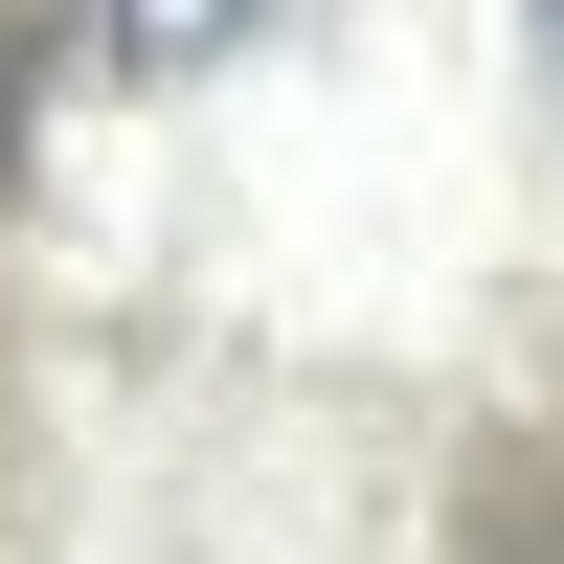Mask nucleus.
Listing matches in <instances>:
<instances>
[{"label":"nucleus","instance_id":"1","mask_svg":"<svg viewBox=\"0 0 564 564\" xmlns=\"http://www.w3.org/2000/svg\"><path fill=\"white\" fill-rule=\"evenodd\" d=\"M271 23H294V0H113V45H135L159 90H181V68H249Z\"/></svg>","mask_w":564,"mask_h":564},{"label":"nucleus","instance_id":"2","mask_svg":"<svg viewBox=\"0 0 564 564\" xmlns=\"http://www.w3.org/2000/svg\"><path fill=\"white\" fill-rule=\"evenodd\" d=\"M542 45H564V0H542Z\"/></svg>","mask_w":564,"mask_h":564}]
</instances>
